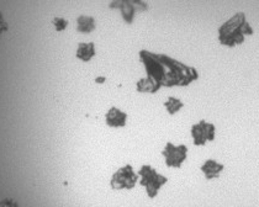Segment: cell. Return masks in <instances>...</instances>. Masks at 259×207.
Masks as SVG:
<instances>
[{"label":"cell","instance_id":"1","mask_svg":"<svg viewBox=\"0 0 259 207\" xmlns=\"http://www.w3.org/2000/svg\"><path fill=\"white\" fill-rule=\"evenodd\" d=\"M140 184L145 187L146 192L150 197L157 196L159 190L163 185L167 183V178L164 175L159 174L156 169H153L151 166H143L139 172Z\"/></svg>","mask_w":259,"mask_h":207},{"label":"cell","instance_id":"2","mask_svg":"<svg viewBox=\"0 0 259 207\" xmlns=\"http://www.w3.org/2000/svg\"><path fill=\"white\" fill-rule=\"evenodd\" d=\"M139 179V173L135 172L134 168L127 164L112 174L110 185L114 190H131L136 185Z\"/></svg>","mask_w":259,"mask_h":207},{"label":"cell","instance_id":"3","mask_svg":"<svg viewBox=\"0 0 259 207\" xmlns=\"http://www.w3.org/2000/svg\"><path fill=\"white\" fill-rule=\"evenodd\" d=\"M162 156L168 167L179 168L187 159L188 148L184 144L167 143L163 148Z\"/></svg>","mask_w":259,"mask_h":207},{"label":"cell","instance_id":"4","mask_svg":"<svg viewBox=\"0 0 259 207\" xmlns=\"http://www.w3.org/2000/svg\"><path fill=\"white\" fill-rule=\"evenodd\" d=\"M191 137L195 144H205L213 138V126L205 122L194 125L191 127Z\"/></svg>","mask_w":259,"mask_h":207},{"label":"cell","instance_id":"5","mask_svg":"<svg viewBox=\"0 0 259 207\" xmlns=\"http://www.w3.org/2000/svg\"><path fill=\"white\" fill-rule=\"evenodd\" d=\"M105 121L110 127H123L127 122V114H125L117 108H111L105 115Z\"/></svg>","mask_w":259,"mask_h":207},{"label":"cell","instance_id":"6","mask_svg":"<svg viewBox=\"0 0 259 207\" xmlns=\"http://www.w3.org/2000/svg\"><path fill=\"white\" fill-rule=\"evenodd\" d=\"M201 169L209 178H212V176H218L221 173L222 166L219 163H215V162H209V163L204 164Z\"/></svg>","mask_w":259,"mask_h":207},{"label":"cell","instance_id":"7","mask_svg":"<svg viewBox=\"0 0 259 207\" xmlns=\"http://www.w3.org/2000/svg\"><path fill=\"white\" fill-rule=\"evenodd\" d=\"M164 108L167 109V111L169 114H176L183 108V104L179 99H177V97H169V99L164 102Z\"/></svg>","mask_w":259,"mask_h":207},{"label":"cell","instance_id":"8","mask_svg":"<svg viewBox=\"0 0 259 207\" xmlns=\"http://www.w3.org/2000/svg\"><path fill=\"white\" fill-rule=\"evenodd\" d=\"M0 207H19L18 202H15L14 200H11V198H5V200H3L2 202H0Z\"/></svg>","mask_w":259,"mask_h":207}]
</instances>
